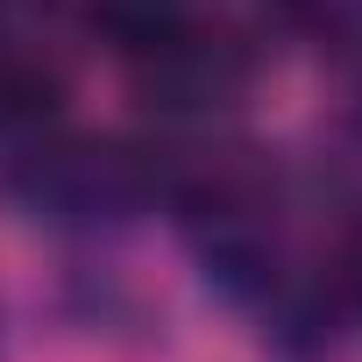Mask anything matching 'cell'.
Listing matches in <instances>:
<instances>
[{"mask_svg":"<svg viewBox=\"0 0 362 362\" xmlns=\"http://www.w3.org/2000/svg\"><path fill=\"white\" fill-rule=\"evenodd\" d=\"M57 71L36 57H0V128H43L57 114Z\"/></svg>","mask_w":362,"mask_h":362,"instance_id":"4","label":"cell"},{"mask_svg":"<svg viewBox=\"0 0 362 362\" xmlns=\"http://www.w3.org/2000/svg\"><path fill=\"white\" fill-rule=\"evenodd\" d=\"M249 71H256L249 50L221 29H199V22H185L163 50L135 57V86L156 114H221L249 93Z\"/></svg>","mask_w":362,"mask_h":362,"instance_id":"2","label":"cell"},{"mask_svg":"<svg viewBox=\"0 0 362 362\" xmlns=\"http://www.w3.org/2000/svg\"><path fill=\"white\" fill-rule=\"evenodd\" d=\"M163 192L156 156H142L135 142H57L43 156H29L22 170V199L57 221V228H121L135 214H149V199Z\"/></svg>","mask_w":362,"mask_h":362,"instance_id":"1","label":"cell"},{"mask_svg":"<svg viewBox=\"0 0 362 362\" xmlns=\"http://www.w3.org/2000/svg\"><path fill=\"white\" fill-rule=\"evenodd\" d=\"M185 22H192V0H86V29L100 43H114L121 57L163 50Z\"/></svg>","mask_w":362,"mask_h":362,"instance_id":"3","label":"cell"}]
</instances>
